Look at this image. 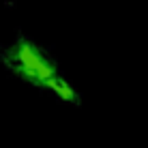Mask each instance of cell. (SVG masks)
<instances>
[{"instance_id": "obj_1", "label": "cell", "mask_w": 148, "mask_h": 148, "mask_svg": "<svg viewBox=\"0 0 148 148\" xmlns=\"http://www.w3.org/2000/svg\"><path fill=\"white\" fill-rule=\"evenodd\" d=\"M13 67L19 71L22 77H26L28 82H32L37 86L47 88L49 92H54L64 103H75L77 101L75 88L58 73V69L54 67L52 60L30 41H22V43L15 45Z\"/></svg>"}]
</instances>
